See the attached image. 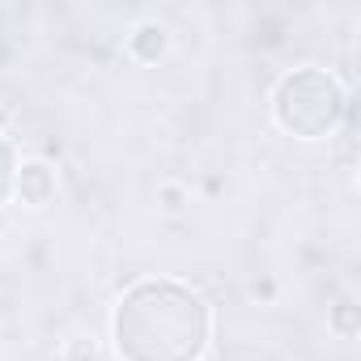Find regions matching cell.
<instances>
[{
	"mask_svg": "<svg viewBox=\"0 0 361 361\" xmlns=\"http://www.w3.org/2000/svg\"><path fill=\"white\" fill-rule=\"evenodd\" d=\"M13 174H18V166H13V149L0 140V204H5V196L13 192Z\"/></svg>",
	"mask_w": 361,
	"mask_h": 361,
	"instance_id": "5b68a950",
	"label": "cell"
},
{
	"mask_svg": "<svg viewBox=\"0 0 361 361\" xmlns=\"http://www.w3.org/2000/svg\"><path fill=\"white\" fill-rule=\"evenodd\" d=\"M336 327H340L344 336H353V306H348V302H344V306L336 310Z\"/></svg>",
	"mask_w": 361,
	"mask_h": 361,
	"instance_id": "52a82bcc",
	"label": "cell"
},
{
	"mask_svg": "<svg viewBox=\"0 0 361 361\" xmlns=\"http://www.w3.org/2000/svg\"><path fill=\"white\" fill-rule=\"evenodd\" d=\"M272 111H276V123L285 132H293L302 140H319L344 119L348 94H344V85L336 77H327L319 68H302V73L281 81Z\"/></svg>",
	"mask_w": 361,
	"mask_h": 361,
	"instance_id": "7a4b0ae2",
	"label": "cell"
},
{
	"mask_svg": "<svg viewBox=\"0 0 361 361\" xmlns=\"http://www.w3.org/2000/svg\"><path fill=\"white\" fill-rule=\"evenodd\" d=\"M166 47H170V35H166V26H157V22H140V26L132 30V39H128V51H132L140 64H157V60L166 56Z\"/></svg>",
	"mask_w": 361,
	"mask_h": 361,
	"instance_id": "277c9868",
	"label": "cell"
},
{
	"mask_svg": "<svg viewBox=\"0 0 361 361\" xmlns=\"http://www.w3.org/2000/svg\"><path fill=\"white\" fill-rule=\"evenodd\" d=\"M161 200H166V209H183V192L178 188H161Z\"/></svg>",
	"mask_w": 361,
	"mask_h": 361,
	"instance_id": "ba28073f",
	"label": "cell"
},
{
	"mask_svg": "<svg viewBox=\"0 0 361 361\" xmlns=\"http://www.w3.org/2000/svg\"><path fill=\"white\" fill-rule=\"evenodd\" d=\"M111 336L123 361H200L213 336V314L188 285L140 281L119 298Z\"/></svg>",
	"mask_w": 361,
	"mask_h": 361,
	"instance_id": "6da1fadb",
	"label": "cell"
},
{
	"mask_svg": "<svg viewBox=\"0 0 361 361\" xmlns=\"http://www.w3.org/2000/svg\"><path fill=\"white\" fill-rule=\"evenodd\" d=\"M13 188L18 196L30 204V209H43L51 196H56V170L47 161H22L18 174H13Z\"/></svg>",
	"mask_w": 361,
	"mask_h": 361,
	"instance_id": "3957f363",
	"label": "cell"
},
{
	"mask_svg": "<svg viewBox=\"0 0 361 361\" xmlns=\"http://www.w3.org/2000/svg\"><path fill=\"white\" fill-rule=\"evenodd\" d=\"M60 361H98V348L94 344H85V340H77V344H68L64 348V357Z\"/></svg>",
	"mask_w": 361,
	"mask_h": 361,
	"instance_id": "8992f818",
	"label": "cell"
}]
</instances>
